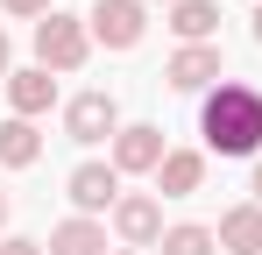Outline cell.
<instances>
[{
	"label": "cell",
	"instance_id": "cell-1",
	"mask_svg": "<svg viewBox=\"0 0 262 255\" xmlns=\"http://www.w3.org/2000/svg\"><path fill=\"white\" fill-rule=\"evenodd\" d=\"M199 135L213 156H255L262 149V92L241 78H220L199 107Z\"/></svg>",
	"mask_w": 262,
	"mask_h": 255
},
{
	"label": "cell",
	"instance_id": "cell-2",
	"mask_svg": "<svg viewBox=\"0 0 262 255\" xmlns=\"http://www.w3.org/2000/svg\"><path fill=\"white\" fill-rule=\"evenodd\" d=\"M85 57H92L85 14H64V7H57V14L36 22V64H43V71H78Z\"/></svg>",
	"mask_w": 262,
	"mask_h": 255
},
{
	"label": "cell",
	"instance_id": "cell-3",
	"mask_svg": "<svg viewBox=\"0 0 262 255\" xmlns=\"http://www.w3.org/2000/svg\"><path fill=\"white\" fill-rule=\"evenodd\" d=\"M85 29H92V42H106V50H135V42L149 36V0H92Z\"/></svg>",
	"mask_w": 262,
	"mask_h": 255
},
{
	"label": "cell",
	"instance_id": "cell-4",
	"mask_svg": "<svg viewBox=\"0 0 262 255\" xmlns=\"http://www.w3.org/2000/svg\"><path fill=\"white\" fill-rule=\"evenodd\" d=\"M64 135L71 142H114L121 135V107H114V92H78L71 107H64Z\"/></svg>",
	"mask_w": 262,
	"mask_h": 255
},
{
	"label": "cell",
	"instance_id": "cell-5",
	"mask_svg": "<svg viewBox=\"0 0 262 255\" xmlns=\"http://www.w3.org/2000/svg\"><path fill=\"white\" fill-rule=\"evenodd\" d=\"M64 199L85 213V220L106 213V206H121V170H114V163H78L71 177H64Z\"/></svg>",
	"mask_w": 262,
	"mask_h": 255
},
{
	"label": "cell",
	"instance_id": "cell-6",
	"mask_svg": "<svg viewBox=\"0 0 262 255\" xmlns=\"http://www.w3.org/2000/svg\"><path fill=\"white\" fill-rule=\"evenodd\" d=\"M163 85L170 92H213L220 85V42H184L170 64H163Z\"/></svg>",
	"mask_w": 262,
	"mask_h": 255
},
{
	"label": "cell",
	"instance_id": "cell-7",
	"mask_svg": "<svg viewBox=\"0 0 262 255\" xmlns=\"http://www.w3.org/2000/svg\"><path fill=\"white\" fill-rule=\"evenodd\" d=\"M114 234H121L128 248H156V241H163V206H156L149 192H128V199L114 206Z\"/></svg>",
	"mask_w": 262,
	"mask_h": 255
},
{
	"label": "cell",
	"instance_id": "cell-8",
	"mask_svg": "<svg viewBox=\"0 0 262 255\" xmlns=\"http://www.w3.org/2000/svg\"><path fill=\"white\" fill-rule=\"evenodd\" d=\"M163 156H170V149H163V128H149V121H135V128L114 135V170H149V177H156Z\"/></svg>",
	"mask_w": 262,
	"mask_h": 255
},
{
	"label": "cell",
	"instance_id": "cell-9",
	"mask_svg": "<svg viewBox=\"0 0 262 255\" xmlns=\"http://www.w3.org/2000/svg\"><path fill=\"white\" fill-rule=\"evenodd\" d=\"M7 107H14V121H36V114H50V107H57V71H43V64L14 71V78H7Z\"/></svg>",
	"mask_w": 262,
	"mask_h": 255
},
{
	"label": "cell",
	"instance_id": "cell-10",
	"mask_svg": "<svg viewBox=\"0 0 262 255\" xmlns=\"http://www.w3.org/2000/svg\"><path fill=\"white\" fill-rule=\"evenodd\" d=\"M213 241L227 255H262V206H255V199H248V206H227L220 227H213Z\"/></svg>",
	"mask_w": 262,
	"mask_h": 255
},
{
	"label": "cell",
	"instance_id": "cell-11",
	"mask_svg": "<svg viewBox=\"0 0 262 255\" xmlns=\"http://www.w3.org/2000/svg\"><path fill=\"white\" fill-rule=\"evenodd\" d=\"M199 184H206V156H199V149H170L163 170H156V192H163V199H191Z\"/></svg>",
	"mask_w": 262,
	"mask_h": 255
},
{
	"label": "cell",
	"instance_id": "cell-12",
	"mask_svg": "<svg viewBox=\"0 0 262 255\" xmlns=\"http://www.w3.org/2000/svg\"><path fill=\"white\" fill-rule=\"evenodd\" d=\"M99 248H106V227L85 220V213H71V220L50 227V255H99Z\"/></svg>",
	"mask_w": 262,
	"mask_h": 255
},
{
	"label": "cell",
	"instance_id": "cell-13",
	"mask_svg": "<svg viewBox=\"0 0 262 255\" xmlns=\"http://www.w3.org/2000/svg\"><path fill=\"white\" fill-rule=\"evenodd\" d=\"M170 29H177V42H213L220 36V0H177Z\"/></svg>",
	"mask_w": 262,
	"mask_h": 255
},
{
	"label": "cell",
	"instance_id": "cell-14",
	"mask_svg": "<svg viewBox=\"0 0 262 255\" xmlns=\"http://www.w3.org/2000/svg\"><path fill=\"white\" fill-rule=\"evenodd\" d=\"M36 156H43L36 121H14V114H7V121H0V163H7V170H29Z\"/></svg>",
	"mask_w": 262,
	"mask_h": 255
},
{
	"label": "cell",
	"instance_id": "cell-15",
	"mask_svg": "<svg viewBox=\"0 0 262 255\" xmlns=\"http://www.w3.org/2000/svg\"><path fill=\"white\" fill-rule=\"evenodd\" d=\"M163 255H213V227H199V220H177V227H163V241H156Z\"/></svg>",
	"mask_w": 262,
	"mask_h": 255
},
{
	"label": "cell",
	"instance_id": "cell-16",
	"mask_svg": "<svg viewBox=\"0 0 262 255\" xmlns=\"http://www.w3.org/2000/svg\"><path fill=\"white\" fill-rule=\"evenodd\" d=\"M7 14H57V0H0Z\"/></svg>",
	"mask_w": 262,
	"mask_h": 255
},
{
	"label": "cell",
	"instance_id": "cell-17",
	"mask_svg": "<svg viewBox=\"0 0 262 255\" xmlns=\"http://www.w3.org/2000/svg\"><path fill=\"white\" fill-rule=\"evenodd\" d=\"M0 255H43V241H29V234H7V241H0Z\"/></svg>",
	"mask_w": 262,
	"mask_h": 255
},
{
	"label": "cell",
	"instance_id": "cell-18",
	"mask_svg": "<svg viewBox=\"0 0 262 255\" xmlns=\"http://www.w3.org/2000/svg\"><path fill=\"white\" fill-rule=\"evenodd\" d=\"M14 78V50H7V29H0V85Z\"/></svg>",
	"mask_w": 262,
	"mask_h": 255
},
{
	"label": "cell",
	"instance_id": "cell-19",
	"mask_svg": "<svg viewBox=\"0 0 262 255\" xmlns=\"http://www.w3.org/2000/svg\"><path fill=\"white\" fill-rule=\"evenodd\" d=\"M255 206H262V163H255Z\"/></svg>",
	"mask_w": 262,
	"mask_h": 255
},
{
	"label": "cell",
	"instance_id": "cell-20",
	"mask_svg": "<svg viewBox=\"0 0 262 255\" xmlns=\"http://www.w3.org/2000/svg\"><path fill=\"white\" fill-rule=\"evenodd\" d=\"M255 42H262V0H255Z\"/></svg>",
	"mask_w": 262,
	"mask_h": 255
},
{
	"label": "cell",
	"instance_id": "cell-21",
	"mask_svg": "<svg viewBox=\"0 0 262 255\" xmlns=\"http://www.w3.org/2000/svg\"><path fill=\"white\" fill-rule=\"evenodd\" d=\"M0 227H7V192H0Z\"/></svg>",
	"mask_w": 262,
	"mask_h": 255
},
{
	"label": "cell",
	"instance_id": "cell-22",
	"mask_svg": "<svg viewBox=\"0 0 262 255\" xmlns=\"http://www.w3.org/2000/svg\"><path fill=\"white\" fill-rule=\"evenodd\" d=\"M121 255H142V248H121Z\"/></svg>",
	"mask_w": 262,
	"mask_h": 255
},
{
	"label": "cell",
	"instance_id": "cell-23",
	"mask_svg": "<svg viewBox=\"0 0 262 255\" xmlns=\"http://www.w3.org/2000/svg\"><path fill=\"white\" fill-rule=\"evenodd\" d=\"M170 7H177V0H170Z\"/></svg>",
	"mask_w": 262,
	"mask_h": 255
}]
</instances>
